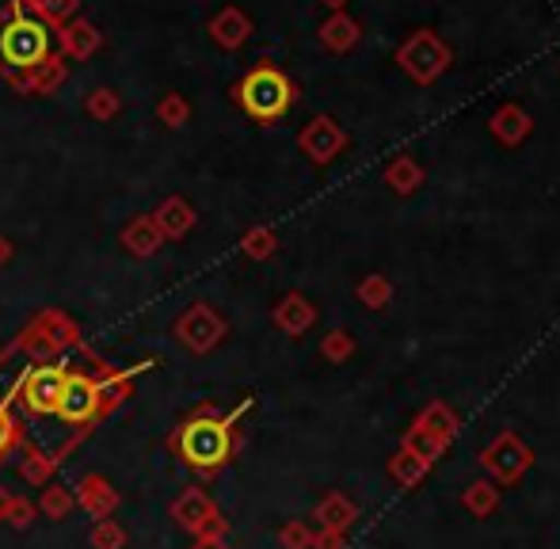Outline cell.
Returning <instances> with one entry per match:
<instances>
[{"label":"cell","instance_id":"obj_14","mask_svg":"<svg viewBox=\"0 0 560 549\" xmlns=\"http://www.w3.org/2000/svg\"><path fill=\"white\" fill-rule=\"evenodd\" d=\"M492 130H495V138H500V141H508V145H515V141H523V138H526V130H530V122H526V115L518 112V107H508V112L495 115Z\"/></svg>","mask_w":560,"mask_h":549},{"label":"cell","instance_id":"obj_20","mask_svg":"<svg viewBox=\"0 0 560 549\" xmlns=\"http://www.w3.org/2000/svg\"><path fill=\"white\" fill-rule=\"evenodd\" d=\"M282 546L287 549H313V535L302 527V523H294V527L282 530Z\"/></svg>","mask_w":560,"mask_h":549},{"label":"cell","instance_id":"obj_9","mask_svg":"<svg viewBox=\"0 0 560 549\" xmlns=\"http://www.w3.org/2000/svg\"><path fill=\"white\" fill-rule=\"evenodd\" d=\"M317 519H320V527L332 530V535H347V530L354 527V519H359V507H354L343 492H332V497L320 500Z\"/></svg>","mask_w":560,"mask_h":549},{"label":"cell","instance_id":"obj_17","mask_svg":"<svg viewBox=\"0 0 560 549\" xmlns=\"http://www.w3.org/2000/svg\"><path fill=\"white\" fill-rule=\"evenodd\" d=\"M359 297L370 305V309H385V305H389V297H393V287L385 282V274H370V279L359 287Z\"/></svg>","mask_w":560,"mask_h":549},{"label":"cell","instance_id":"obj_4","mask_svg":"<svg viewBox=\"0 0 560 549\" xmlns=\"http://www.w3.org/2000/svg\"><path fill=\"white\" fill-rule=\"evenodd\" d=\"M50 50V35L38 20H12L0 31V54H4L12 66H38Z\"/></svg>","mask_w":560,"mask_h":549},{"label":"cell","instance_id":"obj_23","mask_svg":"<svg viewBox=\"0 0 560 549\" xmlns=\"http://www.w3.org/2000/svg\"><path fill=\"white\" fill-rule=\"evenodd\" d=\"M332 4H343V0H332Z\"/></svg>","mask_w":560,"mask_h":549},{"label":"cell","instance_id":"obj_7","mask_svg":"<svg viewBox=\"0 0 560 549\" xmlns=\"http://www.w3.org/2000/svg\"><path fill=\"white\" fill-rule=\"evenodd\" d=\"M96 386H92L84 374H66V386H61L58 397V416L69 423H84L92 412H96Z\"/></svg>","mask_w":560,"mask_h":549},{"label":"cell","instance_id":"obj_2","mask_svg":"<svg viewBox=\"0 0 560 549\" xmlns=\"http://www.w3.org/2000/svg\"><path fill=\"white\" fill-rule=\"evenodd\" d=\"M290 100H294V89H290L287 77L271 66L252 69V73L241 81V104L252 119H264V122L279 119V115H287Z\"/></svg>","mask_w":560,"mask_h":549},{"label":"cell","instance_id":"obj_10","mask_svg":"<svg viewBox=\"0 0 560 549\" xmlns=\"http://www.w3.org/2000/svg\"><path fill=\"white\" fill-rule=\"evenodd\" d=\"M462 507L472 515V519H488V515H492L495 507H500V489H495L492 481H472V484H465Z\"/></svg>","mask_w":560,"mask_h":549},{"label":"cell","instance_id":"obj_1","mask_svg":"<svg viewBox=\"0 0 560 549\" xmlns=\"http://www.w3.org/2000/svg\"><path fill=\"white\" fill-rule=\"evenodd\" d=\"M179 454L195 469H218L233 454V416L229 420H218V416L191 420L179 431Z\"/></svg>","mask_w":560,"mask_h":549},{"label":"cell","instance_id":"obj_5","mask_svg":"<svg viewBox=\"0 0 560 549\" xmlns=\"http://www.w3.org/2000/svg\"><path fill=\"white\" fill-rule=\"evenodd\" d=\"M66 386V371L61 366H35L23 382V405L31 412H58V397Z\"/></svg>","mask_w":560,"mask_h":549},{"label":"cell","instance_id":"obj_15","mask_svg":"<svg viewBox=\"0 0 560 549\" xmlns=\"http://www.w3.org/2000/svg\"><path fill=\"white\" fill-rule=\"evenodd\" d=\"M279 325L287 328V332H294V336L305 332V328L313 325V309L302 302V297H290V302L279 309Z\"/></svg>","mask_w":560,"mask_h":549},{"label":"cell","instance_id":"obj_19","mask_svg":"<svg viewBox=\"0 0 560 549\" xmlns=\"http://www.w3.org/2000/svg\"><path fill=\"white\" fill-rule=\"evenodd\" d=\"M351 351H354V340L347 332H332L325 340V355L332 359V363H343V359L351 355Z\"/></svg>","mask_w":560,"mask_h":549},{"label":"cell","instance_id":"obj_11","mask_svg":"<svg viewBox=\"0 0 560 549\" xmlns=\"http://www.w3.org/2000/svg\"><path fill=\"white\" fill-rule=\"evenodd\" d=\"M389 474H393V481L400 484V489H416V484L423 481V477L431 474V466L423 458H416V454H408V451H397L389 458Z\"/></svg>","mask_w":560,"mask_h":549},{"label":"cell","instance_id":"obj_8","mask_svg":"<svg viewBox=\"0 0 560 549\" xmlns=\"http://www.w3.org/2000/svg\"><path fill=\"white\" fill-rule=\"evenodd\" d=\"M412 428L428 431V435H435L439 443L450 446L457 439V431H462V420H457V412L450 409L446 401H431V405H423V412L416 416Z\"/></svg>","mask_w":560,"mask_h":549},{"label":"cell","instance_id":"obj_6","mask_svg":"<svg viewBox=\"0 0 560 549\" xmlns=\"http://www.w3.org/2000/svg\"><path fill=\"white\" fill-rule=\"evenodd\" d=\"M400 61H405V69L416 77V81H435V77L446 69V50L431 35H420L400 50Z\"/></svg>","mask_w":560,"mask_h":549},{"label":"cell","instance_id":"obj_16","mask_svg":"<svg viewBox=\"0 0 560 549\" xmlns=\"http://www.w3.org/2000/svg\"><path fill=\"white\" fill-rule=\"evenodd\" d=\"M176 515H179V523H187V527H202L207 519H214V512H210V504L199 497V492H191L187 500H179Z\"/></svg>","mask_w":560,"mask_h":549},{"label":"cell","instance_id":"obj_13","mask_svg":"<svg viewBox=\"0 0 560 549\" xmlns=\"http://www.w3.org/2000/svg\"><path fill=\"white\" fill-rule=\"evenodd\" d=\"M400 451L416 454V458H423L428 466H435V462L446 454V443H439L435 435H428V431H420V428H408L405 431V443H400Z\"/></svg>","mask_w":560,"mask_h":549},{"label":"cell","instance_id":"obj_3","mask_svg":"<svg viewBox=\"0 0 560 549\" xmlns=\"http://www.w3.org/2000/svg\"><path fill=\"white\" fill-rule=\"evenodd\" d=\"M480 466L488 469L492 484H518L526 477V469L534 466V451L515 431H500V435L480 451Z\"/></svg>","mask_w":560,"mask_h":549},{"label":"cell","instance_id":"obj_18","mask_svg":"<svg viewBox=\"0 0 560 549\" xmlns=\"http://www.w3.org/2000/svg\"><path fill=\"white\" fill-rule=\"evenodd\" d=\"M385 176H389V184L397 187L400 195H408V191H416V187H420V179H423V172L416 168L412 161H397L393 164L389 172H385Z\"/></svg>","mask_w":560,"mask_h":549},{"label":"cell","instance_id":"obj_22","mask_svg":"<svg viewBox=\"0 0 560 549\" xmlns=\"http://www.w3.org/2000/svg\"><path fill=\"white\" fill-rule=\"evenodd\" d=\"M12 443V420H8V412H0V451Z\"/></svg>","mask_w":560,"mask_h":549},{"label":"cell","instance_id":"obj_21","mask_svg":"<svg viewBox=\"0 0 560 549\" xmlns=\"http://www.w3.org/2000/svg\"><path fill=\"white\" fill-rule=\"evenodd\" d=\"M313 546H317V549H343V535H332V530H325L320 538H313Z\"/></svg>","mask_w":560,"mask_h":549},{"label":"cell","instance_id":"obj_12","mask_svg":"<svg viewBox=\"0 0 560 549\" xmlns=\"http://www.w3.org/2000/svg\"><path fill=\"white\" fill-rule=\"evenodd\" d=\"M339 145H343V135H339L328 119H317V127L305 135V149H310L317 161H332V156L339 153Z\"/></svg>","mask_w":560,"mask_h":549}]
</instances>
